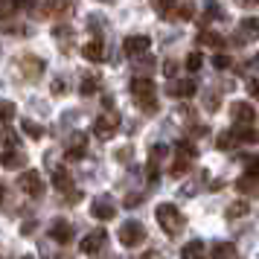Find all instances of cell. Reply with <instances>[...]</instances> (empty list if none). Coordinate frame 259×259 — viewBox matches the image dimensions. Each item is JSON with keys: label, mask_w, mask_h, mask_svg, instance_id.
I'll list each match as a JSON object with an SVG mask.
<instances>
[{"label": "cell", "mask_w": 259, "mask_h": 259, "mask_svg": "<svg viewBox=\"0 0 259 259\" xmlns=\"http://www.w3.org/2000/svg\"><path fill=\"white\" fill-rule=\"evenodd\" d=\"M50 236L59 242V245H70V239H73V227L64 219H56L53 222V227H50Z\"/></svg>", "instance_id": "cell-13"}, {"label": "cell", "mask_w": 259, "mask_h": 259, "mask_svg": "<svg viewBox=\"0 0 259 259\" xmlns=\"http://www.w3.org/2000/svg\"><path fill=\"white\" fill-rule=\"evenodd\" d=\"M21 70L26 73V79H38V76L44 73V61L26 56V59H21Z\"/></svg>", "instance_id": "cell-21"}, {"label": "cell", "mask_w": 259, "mask_h": 259, "mask_svg": "<svg viewBox=\"0 0 259 259\" xmlns=\"http://www.w3.org/2000/svg\"><path fill=\"white\" fill-rule=\"evenodd\" d=\"M24 163H26V154L21 152V149H15V152L3 154V166H6V169H21Z\"/></svg>", "instance_id": "cell-24"}, {"label": "cell", "mask_w": 259, "mask_h": 259, "mask_svg": "<svg viewBox=\"0 0 259 259\" xmlns=\"http://www.w3.org/2000/svg\"><path fill=\"white\" fill-rule=\"evenodd\" d=\"M230 117H233L236 122H242V125H253L256 111H253V105H247V102H233V105H230Z\"/></svg>", "instance_id": "cell-12"}, {"label": "cell", "mask_w": 259, "mask_h": 259, "mask_svg": "<svg viewBox=\"0 0 259 259\" xmlns=\"http://www.w3.org/2000/svg\"><path fill=\"white\" fill-rule=\"evenodd\" d=\"M18 149V134H15L12 128H9V122L3 125V154H9Z\"/></svg>", "instance_id": "cell-26"}, {"label": "cell", "mask_w": 259, "mask_h": 259, "mask_svg": "<svg viewBox=\"0 0 259 259\" xmlns=\"http://www.w3.org/2000/svg\"><path fill=\"white\" fill-rule=\"evenodd\" d=\"M192 12H195V9H192L189 3H181V6H178V21H187V18H192Z\"/></svg>", "instance_id": "cell-32"}, {"label": "cell", "mask_w": 259, "mask_h": 259, "mask_svg": "<svg viewBox=\"0 0 259 259\" xmlns=\"http://www.w3.org/2000/svg\"><path fill=\"white\" fill-rule=\"evenodd\" d=\"M236 189L242 192V195H247V198H253V195H259V175H242L239 181H236Z\"/></svg>", "instance_id": "cell-16"}, {"label": "cell", "mask_w": 259, "mask_h": 259, "mask_svg": "<svg viewBox=\"0 0 259 259\" xmlns=\"http://www.w3.org/2000/svg\"><path fill=\"white\" fill-rule=\"evenodd\" d=\"M91 212H94L99 222H108V219H114L117 207H114V201L108 198V195H99V198L91 201Z\"/></svg>", "instance_id": "cell-8"}, {"label": "cell", "mask_w": 259, "mask_h": 259, "mask_svg": "<svg viewBox=\"0 0 259 259\" xmlns=\"http://www.w3.org/2000/svg\"><path fill=\"white\" fill-rule=\"evenodd\" d=\"M15 117V105L12 102H3V122H9Z\"/></svg>", "instance_id": "cell-34"}, {"label": "cell", "mask_w": 259, "mask_h": 259, "mask_svg": "<svg viewBox=\"0 0 259 259\" xmlns=\"http://www.w3.org/2000/svg\"><path fill=\"white\" fill-rule=\"evenodd\" d=\"M256 64H259V53H256Z\"/></svg>", "instance_id": "cell-39"}, {"label": "cell", "mask_w": 259, "mask_h": 259, "mask_svg": "<svg viewBox=\"0 0 259 259\" xmlns=\"http://www.w3.org/2000/svg\"><path fill=\"white\" fill-rule=\"evenodd\" d=\"M140 195H128V198H125V207H134V204H140Z\"/></svg>", "instance_id": "cell-37"}, {"label": "cell", "mask_w": 259, "mask_h": 259, "mask_svg": "<svg viewBox=\"0 0 259 259\" xmlns=\"http://www.w3.org/2000/svg\"><path fill=\"white\" fill-rule=\"evenodd\" d=\"M122 50H125L128 59H143V56L149 53V38L146 35H128L125 44H122Z\"/></svg>", "instance_id": "cell-7"}, {"label": "cell", "mask_w": 259, "mask_h": 259, "mask_svg": "<svg viewBox=\"0 0 259 259\" xmlns=\"http://www.w3.org/2000/svg\"><path fill=\"white\" fill-rule=\"evenodd\" d=\"M18 187H21V192H26L29 198H41V195H44V178L38 175L35 169H26V172H21V178H18Z\"/></svg>", "instance_id": "cell-4"}, {"label": "cell", "mask_w": 259, "mask_h": 259, "mask_svg": "<svg viewBox=\"0 0 259 259\" xmlns=\"http://www.w3.org/2000/svg\"><path fill=\"white\" fill-rule=\"evenodd\" d=\"M131 96L143 111H154L157 108V84L149 76H134L131 79Z\"/></svg>", "instance_id": "cell-1"}, {"label": "cell", "mask_w": 259, "mask_h": 259, "mask_svg": "<svg viewBox=\"0 0 259 259\" xmlns=\"http://www.w3.org/2000/svg\"><path fill=\"white\" fill-rule=\"evenodd\" d=\"M230 134H233L236 143H256L259 140V131L253 125H242V122H236V128Z\"/></svg>", "instance_id": "cell-20"}, {"label": "cell", "mask_w": 259, "mask_h": 259, "mask_svg": "<svg viewBox=\"0 0 259 259\" xmlns=\"http://www.w3.org/2000/svg\"><path fill=\"white\" fill-rule=\"evenodd\" d=\"M245 172L247 175H259V157H247L245 160Z\"/></svg>", "instance_id": "cell-31"}, {"label": "cell", "mask_w": 259, "mask_h": 259, "mask_svg": "<svg viewBox=\"0 0 259 259\" xmlns=\"http://www.w3.org/2000/svg\"><path fill=\"white\" fill-rule=\"evenodd\" d=\"M163 70H166V76L172 79V76L178 73V61H166V64H163Z\"/></svg>", "instance_id": "cell-36"}, {"label": "cell", "mask_w": 259, "mask_h": 259, "mask_svg": "<svg viewBox=\"0 0 259 259\" xmlns=\"http://www.w3.org/2000/svg\"><path fill=\"white\" fill-rule=\"evenodd\" d=\"M154 215H157V224H160V230H163V233L178 236L181 230H184V212L178 210L175 204H157Z\"/></svg>", "instance_id": "cell-2"}, {"label": "cell", "mask_w": 259, "mask_h": 259, "mask_svg": "<svg viewBox=\"0 0 259 259\" xmlns=\"http://www.w3.org/2000/svg\"><path fill=\"white\" fill-rule=\"evenodd\" d=\"M82 56L88 61H105V47H102V41H88L82 47Z\"/></svg>", "instance_id": "cell-22"}, {"label": "cell", "mask_w": 259, "mask_h": 259, "mask_svg": "<svg viewBox=\"0 0 259 259\" xmlns=\"http://www.w3.org/2000/svg\"><path fill=\"white\" fill-rule=\"evenodd\" d=\"M70 9H73L70 0H44L41 15L44 18H64V15H70Z\"/></svg>", "instance_id": "cell-10"}, {"label": "cell", "mask_w": 259, "mask_h": 259, "mask_svg": "<svg viewBox=\"0 0 259 259\" xmlns=\"http://www.w3.org/2000/svg\"><path fill=\"white\" fill-rule=\"evenodd\" d=\"M119 128V117L117 114H102V117L94 119V134L99 140H111Z\"/></svg>", "instance_id": "cell-6"}, {"label": "cell", "mask_w": 259, "mask_h": 259, "mask_svg": "<svg viewBox=\"0 0 259 259\" xmlns=\"http://www.w3.org/2000/svg\"><path fill=\"white\" fill-rule=\"evenodd\" d=\"M201 64H204V56H201V53H189L187 70H189V73H198V70H201Z\"/></svg>", "instance_id": "cell-30"}, {"label": "cell", "mask_w": 259, "mask_h": 259, "mask_svg": "<svg viewBox=\"0 0 259 259\" xmlns=\"http://www.w3.org/2000/svg\"><path fill=\"white\" fill-rule=\"evenodd\" d=\"M178 0H154V12L166 18V21H178Z\"/></svg>", "instance_id": "cell-18"}, {"label": "cell", "mask_w": 259, "mask_h": 259, "mask_svg": "<svg viewBox=\"0 0 259 259\" xmlns=\"http://www.w3.org/2000/svg\"><path fill=\"white\" fill-rule=\"evenodd\" d=\"M59 259H73V256H59Z\"/></svg>", "instance_id": "cell-38"}, {"label": "cell", "mask_w": 259, "mask_h": 259, "mask_svg": "<svg viewBox=\"0 0 259 259\" xmlns=\"http://www.w3.org/2000/svg\"><path fill=\"white\" fill-rule=\"evenodd\" d=\"M247 210H250L247 198L236 201V204H230V207H227V219H242V215H247Z\"/></svg>", "instance_id": "cell-27"}, {"label": "cell", "mask_w": 259, "mask_h": 259, "mask_svg": "<svg viewBox=\"0 0 259 259\" xmlns=\"http://www.w3.org/2000/svg\"><path fill=\"white\" fill-rule=\"evenodd\" d=\"M105 242H108V233L105 230H91V233L82 239V253H99L102 247H105Z\"/></svg>", "instance_id": "cell-9"}, {"label": "cell", "mask_w": 259, "mask_h": 259, "mask_svg": "<svg viewBox=\"0 0 259 259\" xmlns=\"http://www.w3.org/2000/svg\"><path fill=\"white\" fill-rule=\"evenodd\" d=\"M195 157H198V149H195L189 140H181V143L175 146V166H172V175H175V178L187 175Z\"/></svg>", "instance_id": "cell-3"}, {"label": "cell", "mask_w": 259, "mask_h": 259, "mask_svg": "<svg viewBox=\"0 0 259 259\" xmlns=\"http://www.w3.org/2000/svg\"><path fill=\"white\" fill-rule=\"evenodd\" d=\"M21 128H24L32 140H41V137H44V128H41L38 122H32V119H21Z\"/></svg>", "instance_id": "cell-29"}, {"label": "cell", "mask_w": 259, "mask_h": 259, "mask_svg": "<svg viewBox=\"0 0 259 259\" xmlns=\"http://www.w3.org/2000/svg\"><path fill=\"white\" fill-rule=\"evenodd\" d=\"M84 152H88V137H84L82 131H76L67 140V160H82Z\"/></svg>", "instance_id": "cell-11"}, {"label": "cell", "mask_w": 259, "mask_h": 259, "mask_svg": "<svg viewBox=\"0 0 259 259\" xmlns=\"http://www.w3.org/2000/svg\"><path fill=\"white\" fill-rule=\"evenodd\" d=\"M24 259H32V256H24Z\"/></svg>", "instance_id": "cell-40"}, {"label": "cell", "mask_w": 259, "mask_h": 259, "mask_svg": "<svg viewBox=\"0 0 259 259\" xmlns=\"http://www.w3.org/2000/svg\"><path fill=\"white\" fill-rule=\"evenodd\" d=\"M53 184H56V189L59 192H67V189H73V178L67 169H56L53 172Z\"/></svg>", "instance_id": "cell-23"}, {"label": "cell", "mask_w": 259, "mask_h": 259, "mask_svg": "<svg viewBox=\"0 0 259 259\" xmlns=\"http://www.w3.org/2000/svg\"><path fill=\"white\" fill-rule=\"evenodd\" d=\"M181 259H207V247H204V242H198V239L187 242V245L181 247Z\"/></svg>", "instance_id": "cell-19"}, {"label": "cell", "mask_w": 259, "mask_h": 259, "mask_svg": "<svg viewBox=\"0 0 259 259\" xmlns=\"http://www.w3.org/2000/svg\"><path fill=\"white\" fill-rule=\"evenodd\" d=\"M96 91H99V76H84L82 84H79V94L91 96V94H96Z\"/></svg>", "instance_id": "cell-28"}, {"label": "cell", "mask_w": 259, "mask_h": 259, "mask_svg": "<svg viewBox=\"0 0 259 259\" xmlns=\"http://www.w3.org/2000/svg\"><path fill=\"white\" fill-rule=\"evenodd\" d=\"M212 67H219V70H227V67H230V59H227L224 53H219V56L212 59Z\"/></svg>", "instance_id": "cell-33"}, {"label": "cell", "mask_w": 259, "mask_h": 259, "mask_svg": "<svg viewBox=\"0 0 259 259\" xmlns=\"http://www.w3.org/2000/svg\"><path fill=\"white\" fill-rule=\"evenodd\" d=\"M143 239H146V227H143L140 222H125L122 227H119V245L137 247Z\"/></svg>", "instance_id": "cell-5"}, {"label": "cell", "mask_w": 259, "mask_h": 259, "mask_svg": "<svg viewBox=\"0 0 259 259\" xmlns=\"http://www.w3.org/2000/svg\"><path fill=\"white\" fill-rule=\"evenodd\" d=\"M256 35H259V21L245 18V21L239 24V35H236V41H239V44H247V41H253Z\"/></svg>", "instance_id": "cell-14"}, {"label": "cell", "mask_w": 259, "mask_h": 259, "mask_svg": "<svg viewBox=\"0 0 259 259\" xmlns=\"http://www.w3.org/2000/svg\"><path fill=\"white\" fill-rule=\"evenodd\" d=\"M195 91H198V82H195V79H181V82L169 84V94L172 96H184V99L195 96Z\"/></svg>", "instance_id": "cell-15"}, {"label": "cell", "mask_w": 259, "mask_h": 259, "mask_svg": "<svg viewBox=\"0 0 259 259\" xmlns=\"http://www.w3.org/2000/svg\"><path fill=\"white\" fill-rule=\"evenodd\" d=\"M247 94L259 99V79H247Z\"/></svg>", "instance_id": "cell-35"}, {"label": "cell", "mask_w": 259, "mask_h": 259, "mask_svg": "<svg viewBox=\"0 0 259 259\" xmlns=\"http://www.w3.org/2000/svg\"><path fill=\"white\" fill-rule=\"evenodd\" d=\"M256 3H259V0H256Z\"/></svg>", "instance_id": "cell-41"}, {"label": "cell", "mask_w": 259, "mask_h": 259, "mask_svg": "<svg viewBox=\"0 0 259 259\" xmlns=\"http://www.w3.org/2000/svg\"><path fill=\"white\" fill-rule=\"evenodd\" d=\"M198 44L201 47H210V50H224L227 47V41H224L219 32H212V29H201L198 32Z\"/></svg>", "instance_id": "cell-17"}, {"label": "cell", "mask_w": 259, "mask_h": 259, "mask_svg": "<svg viewBox=\"0 0 259 259\" xmlns=\"http://www.w3.org/2000/svg\"><path fill=\"white\" fill-rule=\"evenodd\" d=\"M210 259H239L236 256V247L227 245V242H219V245L212 247V256Z\"/></svg>", "instance_id": "cell-25"}]
</instances>
